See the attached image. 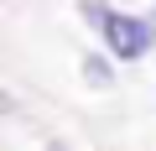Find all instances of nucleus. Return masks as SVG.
I'll list each match as a JSON object with an SVG mask.
<instances>
[{
	"label": "nucleus",
	"mask_w": 156,
	"mask_h": 151,
	"mask_svg": "<svg viewBox=\"0 0 156 151\" xmlns=\"http://www.w3.org/2000/svg\"><path fill=\"white\" fill-rule=\"evenodd\" d=\"M83 16H89V26H99V31H104L109 52H115V57H125V63H135L146 47H156V42H151V26H146L140 16H120V11L99 5V0H83Z\"/></svg>",
	"instance_id": "f257e3e1"
},
{
	"label": "nucleus",
	"mask_w": 156,
	"mask_h": 151,
	"mask_svg": "<svg viewBox=\"0 0 156 151\" xmlns=\"http://www.w3.org/2000/svg\"><path fill=\"white\" fill-rule=\"evenodd\" d=\"M146 26H151V42H156V11H151V16H146Z\"/></svg>",
	"instance_id": "f03ea898"
},
{
	"label": "nucleus",
	"mask_w": 156,
	"mask_h": 151,
	"mask_svg": "<svg viewBox=\"0 0 156 151\" xmlns=\"http://www.w3.org/2000/svg\"><path fill=\"white\" fill-rule=\"evenodd\" d=\"M47 151H68V146H57V141H52V146H47Z\"/></svg>",
	"instance_id": "7ed1b4c3"
}]
</instances>
